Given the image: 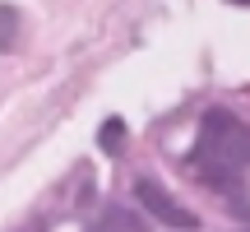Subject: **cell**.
<instances>
[{
	"label": "cell",
	"mask_w": 250,
	"mask_h": 232,
	"mask_svg": "<svg viewBox=\"0 0 250 232\" xmlns=\"http://www.w3.org/2000/svg\"><path fill=\"white\" fill-rule=\"evenodd\" d=\"M98 144H102L107 153H121V144H125V121H121V116H107V121H102Z\"/></svg>",
	"instance_id": "277c9868"
},
{
	"label": "cell",
	"mask_w": 250,
	"mask_h": 232,
	"mask_svg": "<svg viewBox=\"0 0 250 232\" xmlns=\"http://www.w3.org/2000/svg\"><path fill=\"white\" fill-rule=\"evenodd\" d=\"M134 200H139V205L148 209L158 223H167V228H181V232H195V228H199V218L190 214L181 200H171L153 177H139V181H134Z\"/></svg>",
	"instance_id": "7a4b0ae2"
},
{
	"label": "cell",
	"mask_w": 250,
	"mask_h": 232,
	"mask_svg": "<svg viewBox=\"0 0 250 232\" xmlns=\"http://www.w3.org/2000/svg\"><path fill=\"white\" fill-rule=\"evenodd\" d=\"M232 5H250V0H232Z\"/></svg>",
	"instance_id": "8992f818"
},
{
	"label": "cell",
	"mask_w": 250,
	"mask_h": 232,
	"mask_svg": "<svg viewBox=\"0 0 250 232\" xmlns=\"http://www.w3.org/2000/svg\"><path fill=\"white\" fill-rule=\"evenodd\" d=\"M195 162L204 167V177L213 186H227L232 172L250 167V125L241 116H232L227 107L204 112L199 121V144H195Z\"/></svg>",
	"instance_id": "6da1fadb"
},
{
	"label": "cell",
	"mask_w": 250,
	"mask_h": 232,
	"mask_svg": "<svg viewBox=\"0 0 250 232\" xmlns=\"http://www.w3.org/2000/svg\"><path fill=\"white\" fill-rule=\"evenodd\" d=\"M102 232H144V218L130 214V209H121V205H111L107 214H102Z\"/></svg>",
	"instance_id": "3957f363"
},
{
	"label": "cell",
	"mask_w": 250,
	"mask_h": 232,
	"mask_svg": "<svg viewBox=\"0 0 250 232\" xmlns=\"http://www.w3.org/2000/svg\"><path fill=\"white\" fill-rule=\"evenodd\" d=\"M98 232H102V228H98Z\"/></svg>",
	"instance_id": "52a82bcc"
},
{
	"label": "cell",
	"mask_w": 250,
	"mask_h": 232,
	"mask_svg": "<svg viewBox=\"0 0 250 232\" xmlns=\"http://www.w3.org/2000/svg\"><path fill=\"white\" fill-rule=\"evenodd\" d=\"M19 9L14 5H0V51H14V37H19Z\"/></svg>",
	"instance_id": "5b68a950"
}]
</instances>
